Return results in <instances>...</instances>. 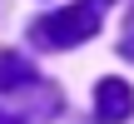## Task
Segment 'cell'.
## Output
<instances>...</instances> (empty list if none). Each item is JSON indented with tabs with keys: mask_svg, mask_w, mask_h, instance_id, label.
<instances>
[{
	"mask_svg": "<svg viewBox=\"0 0 134 124\" xmlns=\"http://www.w3.org/2000/svg\"><path fill=\"white\" fill-rule=\"evenodd\" d=\"M119 50L134 60V10H129V20H124V35H119Z\"/></svg>",
	"mask_w": 134,
	"mask_h": 124,
	"instance_id": "obj_4",
	"label": "cell"
},
{
	"mask_svg": "<svg viewBox=\"0 0 134 124\" xmlns=\"http://www.w3.org/2000/svg\"><path fill=\"white\" fill-rule=\"evenodd\" d=\"M109 5H114V0L65 5V10H55V15H40L30 35H35V45H45V50H70V45H80V40H90V35L99 30V20H104Z\"/></svg>",
	"mask_w": 134,
	"mask_h": 124,
	"instance_id": "obj_1",
	"label": "cell"
},
{
	"mask_svg": "<svg viewBox=\"0 0 134 124\" xmlns=\"http://www.w3.org/2000/svg\"><path fill=\"white\" fill-rule=\"evenodd\" d=\"M134 114V89L124 80H99L94 89V119L99 124H124Z\"/></svg>",
	"mask_w": 134,
	"mask_h": 124,
	"instance_id": "obj_2",
	"label": "cell"
},
{
	"mask_svg": "<svg viewBox=\"0 0 134 124\" xmlns=\"http://www.w3.org/2000/svg\"><path fill=\"white\" fill-rule=\"evenodd\" d=\"M30 84H40V70H35L25 55L0 50V94H20V89H30Z\"/></svg>",
	"mask_w": 134,
	"mask_h": 124,
	"instance_id": "obj_3",
	"label": "cell"
},
{
	"mask_svg": "<svg viewBox=\"0 0 134 124\" xmlns=\"http://www.w3.org/2000/svg\"><path fill=\"white\" fill-rule=\"evenodd\" d=\"M0 124H20V119H15V114H10V109H0Z\"/></svg>",
	"mask_w": 134,
	"mask_h": 124,
	"instance_id": "obj_5",
	"label": "cell"
}]
</instances>
